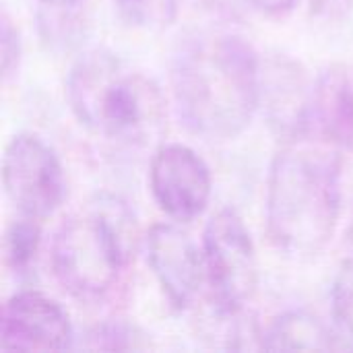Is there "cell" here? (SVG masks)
I'll return each instance as SVG.
<instances>
[{"instance_id": "15", "label": "cell", "mask_w": 353, "mask_h": 353, "mask_svg": "<svg viewBox=\"0 0 353 353\" xmlns=\"http://www.w3.org/2000/svg\"><path fill=\"white\" fill-rule=\"evenodd\" d=\"M120 17L145 31H161L178 17V0H114Z\"/></svg>"}, {"instance_id": "4", "label": "cell", "mask_w": 353, "mask_h": 353, "mask_svg": "<svg viewBox=\"0 0 353 353\" xmlns=\"http://www.w3.org/2000/svg\"><path fill=\"white\" fill-rule=\"evenodd\" d=\"M139 248V223L128 203L101 192L58 225L50 244V267L68 296L93 304L114 294Z\"/></svg>"}, {"instance_id": "1", "label": "cell", "mask_w": 353, "mask_h": 353, "mask_svg": "<svg viewBox=\"0 0 353 353\" xmlns=\"http://www.w3.org/2000/svg\"><path fill=\"white\" fill-rule=\"evenodd\" d=\"M263 58L240 33L199 29L180 39L170 91L184 128L205 141L240 137L261 110Z\"/></svg>"}, {"instance_id": "5", "label": "cell", "mask_w": 353, "mask_h": 353, "mask_svg": "<svg viewBox=\"0 0 353 353\" xmlns=\"http://www.w3.org/2000/svg\"><path fill=\"white\" fill-rule=\"evenodd\" d=\"M207 269V302L213 312H244L259 288L256 246L242 215L223 207L213 213L201 238Z\"/></svg>"}, {"instance_id": "8", "label": "cell", "mask_w": 353, "mask_h": 353, "mask_svg": "<svg viewBox=\"0 0 353 353\" xmlns=\"http://www.w3.org/2000/svg\"><path fill=\"white\" fill-rule=\"evenodd\" d=\"M149 188L161 213L172 221L190 223L211 203L213 174L192 147L159 143L149 163Z\"/></svg>"}, {"instance_id": "18", "label": "cell", "mask_w": 353, "mask_h": 353, "mask_svg": "<svg viewBox=\"0 0 353 353\" xmlns=\"http://www.w3.org/2000/svg\"><path fill=\"white\" fill-rule=\"evenodd\" d=\"M244 4H248L252 10L261 12V14H269V17H281L290 10H294L298 6L300 0H242Z\"/></svg>"}, {"instance_id": "19", "label": "cell", "mask_w": 353, "mask_h": 353, "mask_svg": "<svg viewBox=\"0 0 353 353\" xmlns=\"http://www.w3.org/2000/svg\"><path fill=\"white\" fill-rule=\"evenodd\" d=\"M310 2H312V8H316V12L327 14V17L341 14L352 4V0H310Z\"/></svg>"}, {"instance_id": "6", "label": "cell", "mask_w": 353, "mask_h": 353, "mask_svg": "<svg viewBox=\"0 0 353 353\" xmlns=\"http://www.w3.org/2000/svg\"><path fill=\"white\" fill-rule=\"evenodd\" d=\"M2 188L17 213L39 221L66 201V172L58 153L37 134H14L2 155Z\"/></svg>"}, {"instance_id": "11", "label": "cell", "mask_w": 353, "mask_h": 353, "mask_svg": "<svg viewBox=\"0 0 353 353\" xmlns=\"http://www.w3.org/2000/svg\"><path fill=\"white\" fill-rule=\"evenodd\" d=\"M312 134L353 155V64L325 66L312 87Z\"/></svg>"}, {"instance_id": "10", "label": "cell", "mask_w": 353, "mask_h": 353, "mask_svg": "<svg viewBox=\"0 0 353 353\" xmlns=\"http://www.w3.org/2000/svg\"><path fill=\"white\" fill-rule=\"evenodd\" d=\"M312 87L314 81L296 60L288 56L263 60L261 110L283 143L304 141L312 134Z\"/></svg>"}, {"instance_id": "9", "label": "cell", "mask_w": 353, "mask_h": 353, "mask_svg": "<svg viewBox=\"0 0 353 353\" xmlns=\"http://www.w3.org/2000/svg\"><path fill=\"white\" fill-rule=\"evenodd\" d=\"M68 312L37 290L12 294L2 308V352H64L74 347Z\"/></svg>"}, {"instance_id": "21", "label": "cell", "mask_w": 353, "mask_h": 353, "mask_svg": "<svg viewBox=\"0 0 353 353\" xmlns=\"http://www.w3.org/2000/svg\"><path fill=\"white\" fill-rule=\"evenodd\" d=\"M347 238H350V244L353 246V215H352V223H350V230H347Z\"/></svg>"}, {"instance_id": "12", "label": "cell", "mask_w": 353, "mask_h": 353, "mask_svg": "<svg viewBox=\"0 0 353 353\" xmlns=\"http://www.w3.org/2000/svg\"><path fill=\"white\" fill-rule=\"evenodd\" d=\"M265 352H331L341 350L333 327L321 319L304 312L290 310L277 316L263 331Z\"/></svg>"}, {"instance_id": "2", "label": "cell", "mask_w": 353, "mask_h": 353, "mask_svg": "<svg viewBox=\"0 0 353 353\" xmlns=\"http://www.w3.org/2000/svg\"><path fill=\"white\" fill-rule=\"evenodd\" d=\"M341 151L283 143L267 178V234L271 244L294 261L319 256L333 240L343 201Z\"/></svg>"}, {"instance_id": "7", "label": "cell", "mask_w": 353, "mask_h": 353, "mask_svg": "<svg viewBox=\"0 0 353 353\" xmlns=\"http://www.w3.org/2000/svg\"><path fill=\"white\" fill-rule=\"evenodd\" d=\"M143 248L147 265L174 310L186 312L207 296L203 246L182 230V223L151 225L143 238Z\"/></svg>"}, {"instance_id": "16", "label": "cell", "mask_w": 353, "mask_h": 353, "mask_svg": "<svg viewBox=\"0 0 353 353\" xmlns=\"http://www.w3.org/2000/svg\"><path fill=\"white\" fill-rule=\"evenodd\" d=\"M89 343L85 347L89 350H145L147 341L145 335L130 325L124 323H105L89 333Z\"/></svg>"}, {"instance_id": "17", "label": "cell", "mask_w": 353, "mask_h": 353, "mask_svg": "<svg viewBox=\"0 0 353 353\" xmlns=\"http://www.w3.org/2000/svg\"><path fill=\"white\" fill-rule=\"evenodd\" d=\"M0 37H2V46H0V72H2V81L8 83L21 64V54H23V43H21V33L19 29L12 25L10 17L6 12H2V29H0Z\"/></svg>"}, {"instance_id": "13", "label": "cell", "mask_w": 353, "mask_h": 353, "mask_svg": "<svg viewBox=\"0 0 353 353\" xmlns=\"http://www.w3.org/2000/svg\"><path fill=\"white\" fill-rule=\"evenodd\" d=\"M41 221L29 215L17 213L4 228L2 236V259L4 267L17 275L31 271L41 248Z\"/></svg>"}, {"instance_id": "3", "label": "cell", "mask_w": 353, "mask_h": 353, "mask_svg": "<svg viewBox=\"0 0 353 353\" xmlns=\"http://www.w3.org/2000/svg\"><path fill=\"white\" fill-rule=\"evenodd\" d=\"M77 122L124 147H151L168 128V99L153 77L110 50L81 54L64 83Z\"/></svg>"}, {"instance_id": "14", "label": "cell", "mask_w": 353, "mask_h": 353, "mask_svg": "<svg viewBox=\"0 0 353 353\" xmlns=\"http://www.w3.org/2000/svg\"><path fill=\"white\" fill-rule=\"evenodd\" d=\"M331 319L341 350L353 352V256L345 259L335 273L331 288Z\"/></svg>"}, {"instance_id": "20", "label": "cell", "mask_w": 353, "mask_h": 353, "mask_svg": "<svg viewBox=\"0 0 353 353\" xmlns=\"http://www.w3.org/2000/svg\"><path fill=\"white\" fill-rule=\"evenodd\" d=\"M46 6H56V8H66V6H74L81 0H41Z\"/></svg>"}]
</instances>
